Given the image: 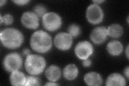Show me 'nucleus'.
Returning <instances> with one entry per match:
<instances>
[{"label":"nucleus","instance_id":"nucleus-26","mask_svg":"<svg viewBox=\"0 0 129 86\" xmlns=\"http://www.w3.org/2000/svg\"><path fill=\"white\" fill-rule=\"evenodd\" d=\"M58 85V84L56 83H55V82H51V81L47 82L45 84V85Z\"/></svg>","mask_w":129,"mask_h":86},{"label":"nucleus","instance_id":"nucleus-14","mask_svg":"<svg viewBox=\"0 0 129 86\" xmlns=\"http://www.w3.org/2000/svg\"><path fill=\"white\" fill-rule=\"evenodd\" d=\"M26 76L19 70L11 72L10 75V82L12 85H24L26 82Z\"/></svg>","mask_w":129,"mask_h":86},{"label":"nucleus","instance_id":"nucleus-23","mask_svg":"<svg viewBox=\"0 0 129 86\" xmlns=\"http://www.w3.org/2000/svg\"><path fill=\"white\" fill-rule=\"evenodd\" d=\"M91 61L88 59H86L82 60V65L84 67H88L91 66Z\"/></svg>","mask_w":129,"mask_h":86},{"label":"nucleus","instance_id":"nucleus-30","mask_svg":"<svg viewBox=\"0 0 129 86\" xmlns=\"http://www.w3.org/2000/svg\"><path fill=\"white\" fill-rule=\"evenodd\" d=\"M127 22L128 23V16L127 17Z\"/></svg>","mask_w":129,"mask_h":86},{"label":"nucleus","instance_id":"nucleus-25","mask_svg":"<svg viewBox=\"0 0 129 86\" xmlns=\"http://www.w3.org/2000/svg\"><path fill=\"white\" fill-rule=\"evenodd\" d=\"M23 54L24 55H28L30 54V51L29 50L28 48H25L24 49L23 51Z\"/></svg>","mask_w":129,"mask_h":86},{"label":"nucleus","instance_id":"nucleus-22","mask_svg":"<svg viewBox=\"0 0 129 86\" xmlns=\"http://www.w3.org/2000/svg\"><path fill=\"white\" fill-rule=\"evenodd\" d=\"M16 5L20 6H23L26 5L28 3L30 2L29 0H15V1H13Z\"/></svg>","mask_w":129,"mask_h":86},{"label":"nucleus","instance_id":"nucleus-3","mask_svg":"<svg viewBox=\"0 0 129 86\" xmlns=\"http://www.w3.org/2000/svg\"><path fill=\"white\" fill-rule=\"evenodd\" d=\"M46 65V60L43 56L37 54L26 56L24 63L26 71L31 75H38L42 74Z\"/></svg>","mask_w":129,"mask_h":86},{"label":"nucleus","instance_id":"nucleus-2","mask_svg":"<svg viewBox=\"0 0 129 86\" xmlns=\"http://www.w3.org/2000/svg\"><path fill=\"white\" fill-rule=\"evenodd\" d=\"M30 44L31 48L35 52L46 53L52 48V37L45 31H36L31 37Z\"/></svg>","mask_w":129,"mask_h":86},{"label":"nucleus","instance_id":"nucleus-7","mask_svg":"<svg viewBox=\"0 0 129 86\" xmlns=\"http://www.w3.org/2000/svg\"><path fill=\"white\" fill-rule=\"evenodd\" d=\"M74 52L76 56L80 60L88 59L94 52V47L88 41L79 42L75 47Z\"/></svg>","mask_w":129,"mask_h":86},{"label":"nucleus","instance_id":"nucleus-24","mask_svg":"<svg viewBox=\"0 0 129 86\" xmlns=\"http://www.w3.org/2000/svg\"><path fill=\"white\" fill-rule=\"evenodd\" d=\"M124 74L125 76L126 77V78L128 79V75H129V67L128 66L126 67L125 68Z\"/></svg>","mask_w":129,"mask_h":86},{"label":"nucleus","instance_id":"nucleus-16","mask_svg":"<svg viewBox=\"0 0 129 86\" xmlns=\"http://www.w3.org/2000/svg\"><path fill=\"white\" fill-rule=\"evenodd\" d=\"M79 75V69L73 64H68L63 70V77L67 80H74Z\"/></svg>","mask_w":129,"mask_h":86},{"label":"nucleus","instance_id":"nucleus-1","mask_svg":"<svg viewBox=\"0 0 129 86\" xmlns=\"http://www.w3.org/2000/svg\"><path fill=\"white\" fill-rule=\"evenodd\" d=\"M0 39L4 47L14 50L22 45L24 42V36L17 28L9 27L1 31Z\"/></svg>","mask_w":129,"mask_h":86},{"label":"nucleus","instance_id":"nucleus-27","mask_svg":"<svg viewBox=\"0 0 129 86\" xmlns=\"http://www.w3.org/2000/svg\"><path fill=\"white\" fill-rule=\"evenodd\" d=\"M104 1H102V0H97V1H92V2H93L94 4H96V5H100L101 3H103Z\"/></svg>","mask_w":129,"mask_h":86},{"label":"nucleus","instance_id":"nucleus-9","mask_svg":"<svg viewBox=\"0 0 129 86\" xmlns=\"http://www.w3.org/2000/svg\"><path fill=\"white\" fill-rule=\"evenodd\" d=\"M22 25L29 29H37L39 26V17L34 12H24L21 16Z\"/></svg>","mask_w":129,"mask_h":86},{"label":"nucleus","instance_id":"nucleus-19","mask_svg":"<svg viewBox=\"0 0 129 86\" xmlns=\"http://www.w3.org/2000/svg\"><path fill=\"white\" fill-rule=\"evenodd\" d=\"M41 85V81L38 77L35 75L27 76L26 78V82L25 85Z\"/></svg>","mask_w":129,"mask_h":86},{"label":"nucleus","instance_id":"nucleus-18","mask_svg":"<svg viewBox=\"0 0 129 86\" xmlns=\"http://www.w3.org/2000/svg\"><path fill=\"white\" fill-rule=\"evenodd\" d=\"M67 33L72 37H77L81 34V28L76 24H72L67 28Z\"/></svg>","mask_w":129,"mask_h":86},{"label":"nucleus","instance_id":"nucleus-5","mask_svg":"<svg viewBox=\"0 0 129 86\" xmlns=\"http://www.w3.org/2000/svg\"><path fill=\"white\" fill-rule=\"evenodd\" d=\"M23 59L21 55L17 53H10L8 54L3 61V66L8 72L18 71L21 68Z\"/></svg>","mask_w":129,"mask_h":86},{"label":"nucleus","instance_id":"nucleus-6","mask_svg":"<svg viewBox=\"0 0 129 86\" xmlns=\"http://www.w3.org/2000/svg\"><path fill=\"white\" fill-rule=\"evenodd\" d=\"M86 18L89 23L96 25L101 23L104 18V13L99 5L91 4L86 10Z\"/></svg>","mask_w":129,"mask_h":86},{"label":"nucleus","instance_id":"nucleus-11","mask_svg":"<svg viewBox=\"0 0 129 86\" xmlns=\"http://www.w3.org/2000/svg\"><path fill=\"white\" fill-rule=\"evenodd\" d=\"M84 81L88 85L99 86L103 83V79L99 73L90 72L84 76Z\"/></svg>","mask_w":129,"mask_h":86},{"label":"nucleus","instance_id":"nucleus-20","mask_svg":"<svg viewBox=\"0 0 129 86\" xmlns=\"http://www.w3.org/2000/svg\"><path fill=\"white\" fill-rule=\"evenodd\" d=\"M34 13L37 15L39 17L42 18L47 13V9L45 7L40 5L36 6L34 7Z\"/></svg>","mask_w":129,"mask_h":86},{"label":"nucleus","instance_id":"nucleus-10","mask_svg":"<svg viewBox=\"0 0 129 86\" xmlns=\"http://www.w3.org/2000/svg\"><path fill=\"white\" fill-rule=\"evenodd\" d=\"M107 36V28L104 26H98L92 30L90 38L92 43L96 45H100L106 40Z\"/></svg>","mask_w":129,"mask_h":86},{"label":"nucleus","instance_id":"nucleus-4","mask_svg":"<svg viewBox=\"0 0 129 86\" xmlns=\"http://www.w3.org/2000/svg\"><path fill=\"white\" fill-rule=\"evenodd\" d=\"M62 23L61 16L54 12H47L42 17L43 25L48 31L53 32L58 30Z\"/></svg>","mask_w":129,"mask_h":86},{"label":"nucleus","instance_id":"nucleus-29","mask_svg":"<svg viewBox=\"0 0 129 86\" xmlns=\"http://www.w3.org/2000/svg\"><path fill=\"white\" fill-rule=\"evenodd\" d=\"M125 54H126L127 59H129V56H128V45L127 46L125 50Z\"/></svg>","mask_w":129,"mask_h":86},{"label":"nucleus","instance_id":"nucleus-8","mask_svg":"<svg viewBox=\"0 0 129 86\" xmlns=\"http://www.w3.org/2000/svg\"><path fill=\"white\" fill-rule=\"evenodd\" d=\"M54 43L59 50L67 51L72 46L73 37L67 32H60L55 36Z\"/></svg>","mask_w":129,"mask_h":86},{"label":"nucleus","instance_id":"nucleus-15","mask_svg":"<svg viewBox=\"0 0 129 86\" xmlns=\"http://www.w3.org/2000/svg\"><path fill=\"white\" fill-rule=\"evenodd\" d=\"M107 50L112 56H118L123 51V46L119 41L112 40L107 44Z\"/></svg>","mask_w":129,"mask_h":86},{"label":"nucleus","instance_id":"nucleus-12","mask_svg":"<svg viewBox=\"0 0 129 86\" xmlns=\"http://www.w3.org/2000/svg\"><path fill=\"white\" fill-rule=\"evenodd\" d=\"M126 81L125 77L118 73H112L108 76L106 81V85H126Z\"/></svg>","mask_w":129,"mask_h":86},{"label":"nucleus","instance_id":"nucleus-21","mask_svg":"<svg viewBox=\"0 0 129 86\" xmlns=\"http://www.w3.org/2000/svg\"><path fill=\"white\" fill-rule=\"evenodd\" d=\"M0 19H1V22H0L1 24L3 23L6 25H10L14 22V20L13 16L9 14H7L3 16L1 15Z\"/></svg>","mask_w":129,"mask_h":86},{"label":"nucleus","instance_id":"nucleus-13","mask_svg":"<svg viewBox=\"0 0 129 86\" xmlns=\"http://www.w3.org/2000/svg\"><path fill=\"white\" fill-rule=\"evenodd\" d=\"M61 72L60 68L56 65H51L45 71V76L49 81L56 82L61 77Z\"/></svg>","mask_w":129,"mask_h":86},{"label":"nucleus","instance_id":"nucleus-17","mask_svg":"<svg viewBox=\"0 0 129 86\" xmlns=\"http://www.w3.org/2000/svg\"><path fill=\"white\" fill-rule=\"evenodd\" d=\"M107 30L108 36L114 38L120 37L123 34V28L119 24H112L109 26Z\"/></svg>","mask_w":129,"mask_h":86},{"label":"nucleus","instance_id":"nucleus-28","mask_svg":"<svg viewBox=\"0 0 129 86\" xmlns=\"http://www.w3.org/2000/svg\"><path fill=\"white\" fill-rule=\"evenodd\" d=\"M6 3H7L6 0H1V1H0V7H2L3 6L5 5Z\"/></svg>","mask_w":129,"mask_h":86}]
</instances>
